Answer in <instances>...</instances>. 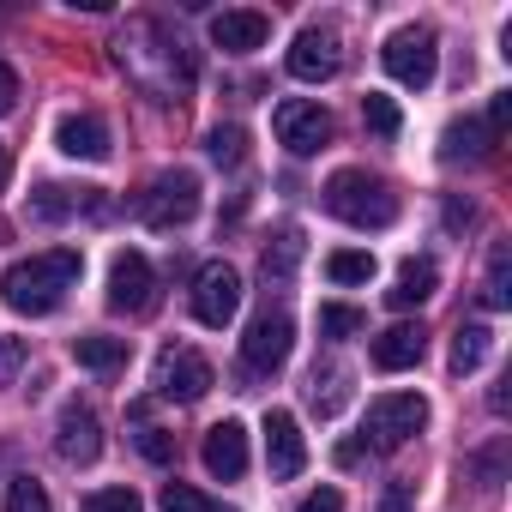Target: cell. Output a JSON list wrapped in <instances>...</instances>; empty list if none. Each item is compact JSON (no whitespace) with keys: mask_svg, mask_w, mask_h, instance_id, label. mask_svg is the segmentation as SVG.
<instances>
[{"mask_svg":"<svg viewBox=\"0 0 512 512\" xmlns=\"http://www.w3.org/2000/svg\"><path fill=\"white\" fill-rule=\"evenodd\" d=\"M272 127H278V145H284L290 157H314V151L332 139V115H326L320 103H308V97H284V103L272 109Z\"/></svg>","mask_w":512,"mask_h":512,"instance_id":"7","label":"cell"},{"mask_svg":"<svg viewBox=\"0 0 512 512\" xmlns=\"http://www.w3.org/2000/svg\"><path fill=\"white\" fill-rule=\"evenodd\" d=\"M362 115H368V127H374L380 139H392V133H398V103H392V97H380V91H368V103H362Z\"/></svg>","mask_w":512,"mask_h":512,"instance_id":"32","label":"cell"},{"mask_svg":"<svg viewBox=\"0 0 512 512\" xmlns=\"http://www.w3.org/2000/svg\"><path fill=\"white\" fill-rule=\"evenodd\" d=\"M151 386H157V398H169V404H199V398L211 392V362H205L199 350H187V344H169V350L157 356Z\"/></svg>","mask_w":512,"mask_h":512,"instance_id":"6","label":"cell"},{"mask_svg":"<svg viewBox=\"0 0 512 512\" xmlns=\"http://www.w3.org/2000/svg\"><path fill=\"white\" fill-rule=\"evenodd\" d=\"M326 211L344 217L350 229H386L398 217V193L380 175H368V169H338L326 181Z\"/></svg>","mask_w":512,"mask_h":512,"instance_id":"2","label":"cell"},{"mask_svg":"<svg viewBox=\"0 0 512 512\" xmlns=\"http://www.w3.org/2000/svg\"><path fill=\"white\" fill-rule=\"evenodd\" d=\"M434 284H440V266H434V260H404V266H398V284L386 290V302H392V308H416V302L434 296Z\"/></svg>","mask_w":512,"mask_h":512,"instance_id":"20","label":"cell"},{"mask_svg":"<svg viewBox=\"0 0 512 512\" xmlns=\"http://www.w3.org/2000/svg\"><path fill=\"white\" fill-rule=\"evenodd\" d=\"M13 109H19V73L0 61V115H13Z\"/></svg>","mask_w":512,"mask_h":512,"instance_id":"35","label":"cell"},{"mask_svg":"<svg viewBox=\"0 0 512 512\" xmlns=\"http://www.w3.org/2000/svg\"><path fill=\"white\" fill-rule=\"evenodd\" d=\"M482 308H488V314L512 308V241H494V247H488V272H482Z\"/></svg>","mask_w":512,"mask_h":512,"instance_id":"21","label":"cell"},{"mask_svg":"<svg viewBox=\"0 0 512 512\" xmlns=\"http://www.w3.org/2000/svg\"><path fill=\"white\" fill-rule=\"evenodd\" d=\"M362 326H368L362 308H344V302H326L320 308V338H356Z\"/></svg>","mask_w":512,"mask_h":512,"instance_id":"28","label":"cell"},{"mask_svg":"<svg viewBox=\"0 0 512 512\" xmlns=\"http://www.w3.org/2000/svg\"><path fill=\"white\" fill-rule=\"evenodd\" d=\"M488 350H494L488 326H458V338H452V374H476L488 362Z\"/></svg>","mask_w":512,"mask_h":512,"instance_id":"25","label":"cell"},{"mask_svg":"<svg viewBox=\"0 0 512 512\" xmlns=\"http://www.w3.org/2000/svg\"><path fill=\"white\" fill-rule=\"evenodd\" d=\"M422 350H428V332H422V326H386V332L374 338V368L404 374V368L422 362Z\"/></svg>","mask_w":512,"mask_h":512,"instance_id":"19","label":"cell"},{"mask_svg":"<svg viewBox=\"0 0 512 512\" xmlns=\"http://www.w3.org/2000/svg\"><path fill=\"white\" fill-rule=\"evenodd\" d=\"M260 266H266V284H290L296 266H302V229H278Z\"/></svg>","mask_w":512,"mask_h":512,"instance_id":"24","label":"cell"},{"mask_svg":"<svg viewBox=\"0 0 512 512\" xmlns=\"http://www.w3.org/2000/svg\"><path fill=\"white\" fill-rule=\"evenodd\" d=\"M85 512H145L133 488H91L85 494Z\"/></svg>","mask_w":512,"mask_h":512,"instance_id":"31","label":"cell"},{"mask_svg":"<svg viewBox=\"0 0 512 512\" xmlns=\"http://www.w3.org/2000/svg\"><path fill=\"white\" fill-rule=\"evenodd\" d=\"M380 61H386V73H392L404 91H428V85H434V73H440V43H434V31H428V25H404V31H392V37H386Z\"/></svg>","mask_w":512,"mask_h":512,"instance_id":"3","label":"cell"},{"mask_svg":"<svg viewBox=\"0 0 512 512\" xmlns=\"http://www.w3.org/2000/svg\"><path fill=\"white\" fill-rule=\"evenodd\" d=\"M205 470L223 476V482H235V476L247 470V428H241V422H217V428L205 434Z\"/></svg>","mask_w":512,"mask_h":512,"instance_id":"18","label":"cell"},{"mask_svg":"<svg viewBox=\"0 0 512 512\" xmlns=\"http://www.w3.org/2000/svg\"><path fill=\"white\" fill-rule=\"evenodd\" d=\"M193 211H199V175H193V169L157 175V181L145 187V199H139V217H145L151 229H181V223H193Z\"/></svg>","mask_w":512,"mask_h":512,"instance_id":"5","label":"cell"},{"mask_svg":"<svg viewBox=\"0 0 512 512\" xmlns=\"http://www.w3.org/2000/svg\"><path fill=\"white\" fill-rule=\"evenodd\" d=\"M266 464H272V482H290L308 464V440H302V428H296L290 410H272L266 416Z\"/></svg>","mask_w":512,"mask_h":512,"instance_id":"14","label":"cell"},{"mask_svg":"<svg viewBox=\"0 0 512 512\" xmlns=\"http://www.w3.org/2000/svg\"><path fill=\"white\" fill-rule=\"evenodd\" d=\"M266 37H272V19H266V13H253V7H235V13H217V19H211V43L229 49V55L266 49Z\"/></svg>","mask_w":512,"mask_h":512,"instance_id":"16","label":"cell"},{"mask_svg":"<svg viewBox=\"0 0 512 512\" xmlns=\"http://www.w3.org/2000/svg\"><path fill=\"white\" fill-rule=\"evenodd\" d=\"M380 512H410V488H404V482H398V488H392V494H386V500H380Z\"/></svg>","mask_w":512,"mask_h":512,"instance_id":"38","label":"cell"},{"mask_svg":"<svg viewBox=\"0 0 512 512\" xmlns=\"http://www.w3.org/2000/svg\"><path fill=\"white\" fill-rule=\"evenodd\" d=\"M344 398H350V374H344L338 362H326V368H314V374H308V404H314L320 416H338V410H344Z\"/></svg>","mask_w":512,"mask_h":512,"instance_id":"23","label":"cell"},{"mask_svg":"<svg viewBox=\"0 0 512 512\" xmlns=\"http://www.w3.org/2000/svg\"><path fill=\"white\" fill-rule=\"evenodd\" d=\"M326 278H332V284H368V278H374V253H362V247H338L332 260H326Z\"/></svg>","mask_w":512,"mask_h":512,"instance_id":"27","label":"cell"},{"mask_svg":"<svg viewBox=\"0 0 512 512\" xmlns=\"http://www.w3.org/2000/svg\"><path fill=\"white\" fill-rule=\"evenodd\" d=\"M7 512H49V488L37 476H13L7 488Z\"/></svg>","mask_w":512,"mask_h":512,"instance_id":"30","label":"cell"},{"mask_svg":"<svg viewBox=\"0 0 512 512\" xmlns=\"http://www.w3.org/2000/svg\"><path fill=\"white\" fill-rule=\"evenodd\" d=\"M284 67H290V79H302V85H326V79H338V67H344L338 31H320V25H308V31L290 43Z\"/></svg>","mask_w":512,"mask_h":512,"instance_id":"10","label":"cell"},{"mask_svg":"<svg viewBox=\"0 0 512 512\" xmlns=\"http://www.w3.org/2000/svg\"><path fill=\"white\" fill-rule=\"evenodd\" d=\"M19 368V344L13 338H0V374H13Z\"/></svg>","mask_w":512,"mask_h":512,"instance_id":"39","label":"cell"},{"mask_svg":"<svg viewBox=\"0 0 512 512\" xmlns=\"http://www.w3.org/2000/svg\"><path fill=\"white\" fill-rule=\"evenodd\" d=\"M139 452H145L151 464H169V458H175V434H169V428H139Z\"/></svg>","mask_w":512,"mask_h":512,"instance_id":"33","label":"cell"},{"mask_svg":"<svg viewBox=\"0 0 512 512\" xmlns=\"http://www.w3.org/2000/svg\"><path fill=\"white\" fill-rule=\"evenodd\" d=\"M55 452H61V464H91L97 452H103V422H97V410L91 404H67L61 410V422H55Z\"/></svg>","mask_w":512,"mask_h":512,"instance_id":"13","label":"cell"},{"mask_svg":"<svg viewBox=\"0 0 512 512\" xmlns=\"http://www.w3.org/2000/svg\"><path fill=\"white\" fill-rule=\"evenodd\" d=\"M85 272V253L79 247H49V253H31V260L7 266V278H0V302H7L13 314L25 320H43L67 302V290L79 284Z\"/></svg>","mask_w":512,"mask_h":512,"instance_id":"1","label":"cell"},{"mask_svg":"<svg viewBox=\"0 0 512 512\" xmlns=\"http://www.w3.org/2000/svg\"><path fill=\"white\" fill-rule=\"evenodd\" d=\"M109 308L115 314H151L157 308V272L145 253H115L109 266Z\"/></svg>","mask_w":512,"mask_h":512,"instance_id":"8","label":"cell"},{"mask_svg":"<svg viewBox=\"0 0 512 512\" xmlns=\"http://www.w3.org/2000/svg\"><path fill=\"white\" fill-rule=\"evenodd\" d=\"M55 145L67 157H79V163H103L109 157V127H103V115L79 109V115H61L55 121Z\"/></svg>","mask_w":512,"mask_h":512,"instance_id":"15","label":"cell"},{"mask_svg":"<svg viewBox=\"0 0 512 512\" xmlns=\"http://www.w3.org/2000/svg\"><path fill=\"white\" fill-rule=\"evenodd\" d=\"M494 145H500V133H494L482 115H464V121H452V127H446L440 157H446V163H482Z\"/></svg>","mask_w":512,"mask_h":512,"instance_id":"17","label":"cell"},{"mask_svg":"<svg viewBox=\"0 0 512 512\" xmlns=\"http://www.w3.org/2000/svg\"><path fill=\"white\" fill-rule=\"evenodd\" d=\"M422 428H428V398L422 392H380L368 404V446L374 452H398Z\"/></svg>","mask_w":512,"mask_h":512,"instance_id":"4","label":"cell"},{"mask_svg":"<svg viewBox=\"0 0 512 512\" xmlns=\"http://www.w3.org/2000/svg\"><path fill=\"white\" fill-rule=\"evenodd\" d=\"M163 512H235L229 500H211V494H199L193 482H163Z\"/></svg>","mask_w":512,"mask_h":512,"instance_id":"26","label":"cell"},{"mask_svg":"<svg viewBox=\"0 0 512 512\" xmlns=\"http://www.w3.org/2000/svg\"><path fill=\"white\" fill-rule=\"evenodd\" d=\"M235 308H241V278L229 266H205L199 284H193V320L211 326V332H223L235 320Z\"/></svg>","mask_w":512,"mask_h":512,"instance_id":"12","label":"cell"},{"mask_svg":"<svg viewBox=\"0 0 512 512\" xmlns=\"http://www.w3.org/2000/svg\"><path fill=\"white\" fill-rule=\"evenodd\" d=\"M290 350H296L290 314H260V320L247 326V338H241V362H247L253 374H278V368L290 362Z\"/></svg>","mask_w":512,"mask_h":512,"instance_id":"9","label":"cell"},{"mask_svg":"<svg viewBox=\"0 0 512 512\" xmlns=\"http://www.w3.org/2000/svg\"><path fill=\"white\" fill-rule=\"evenodd\" d=\"M205 151H211V163H229V169H235V163L247 157V133H241V127H211V133H205Z\"/></svg>","mask_w":512,"mask_h":512,"instance_id":"29","label":"cell"},{"mask_svg":"<svg viewBox=\"0 0 512 512\" xmlns=\"http://www.w3.org/2000/svg\"><path fill=\"white\" fill-rule=\"evenodd\" d=\"M25 217L31 223H67V217H103V187H61V181H43L31 199H25Z\"/></svg>","mask_w":512,"mask_h":512,"instance_id":"11","label":"cell"},{"mask_svg":"<svg viewBox=\"0 0 512 512\" xmlns=\"http://www.w3.org/2000/svg\"><path fill=\"white\" fill-rule=\"evenodd\" d=\"M296 512H344V494H338V488H314Z\"/></svg>","mask_w":512,"mask_h":512,"instance_id":"34","label":"cell"},{"mask_svg":"<svg viewBox=\"0 0 512 512\" xmlns=\"http://www.w3.org/2000/svg\"><path fill=\"white\" fill-rule=\"evenodd\" d=\"M73 362L91 368V374H115L127 362V344L121 338H103V332H85V338H73Z\"/></svg>","mask_w":512,"mask_h":512,"instance_id":"22","label":"cell"},{"mask_svg":"<svg viewBox=\"0 0 512 512\" xmlns=\"http://www.w3.org/2000/svg\"><path fill=\"white\" fill-rule=\"evenodd\" d=\"M482 121H488L494 133H506V121H512V91H500V97L488 103V115H482Z\"/></svg>","mask_w":512,"mask_h":512,"instance_id":"36","label":"cell"},{"mask_svg":"<svg viewBox=\"0 0 512 512\" xmlns=\"http://www.w3.org/2000/svg\"><path fill=\"white\" fill-rule=\"evenodd\" d=\"M7 175H13V151L0 145V187H7Z\"/></svg>","mask_w":512,"mask_h":512,"instance_id":"40","label":"cell"},{"mask_svg":"<svg viewBox=\"0 0 512 512\" xmlns=\"http://www.w3.org/2000/svg\"><path fill=\"white\" fill-rule=\"evenodd\" d=\"M470 217H476L470 205H458V199H446V229H452V235H458V229H470Z\"/></svg>","mask_w":512,"mask_h":512,"instance_id":"37","label":"cell"}]
</instances>
